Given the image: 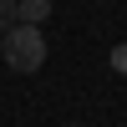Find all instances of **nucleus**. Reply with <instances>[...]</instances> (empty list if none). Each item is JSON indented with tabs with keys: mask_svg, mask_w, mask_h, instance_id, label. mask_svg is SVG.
<instances>
[{
	"mask_svg": "<svg viewBox=\"0 0 127 127\" xmlns=\"http://www.w3.org/2000/svg\"><path fill=\"white\" fill-rule=\"evenodd\" d=\"M46 15H51V0H15V20L26 26H41Z\"/></svg>",
	"mask_w": 127,
	"mask_h": 127,
	"instance_id": "2",
	"label": "nucleus"
},
{
	"mask_svg": "<svg viewBox=\"0 0 127 127\" xmlns=\"http://www.w3.org/2000/svg\"><path fill=\"white\" fill-rule=\"evenodd\" d=\"M71 127H81V122H71Z\"/></svg>",
	"mask_w": 127,
	"mask_h": 127,
	"instance_id": "5",
	"label": "nucleus"
},
{
	"mask_svg": "<svg viewBox=\"0 0 127 127\" xmlns=\"http://www.w3.org/2000/svg\"><path fill=\"white\" fill-rule=\"evenodd\" d=\"M0 56H5L10 71H41L46 66V36H41V26H26V20H15L10 31H0Z\"/></svg>",
	"mask_w": 127,
	"mask_h": 127,
	"instance_id": "1",
	"label": "nucleus"
},
{
	"mask_svg": "<svg viewBox=\"0 0 127 127\" xmlns=\"http://www.w3.org/2000/svg\"><path fill=\"white\" fill-rule=\"evenodd\" d=\"M15 26V0H0V31Z\"/></svg>",
	"mask_w": 127,
	"mask_h": 127,
	"instance_id": "3",
	"label": "nucleus"
},
{
	"mask_svg": "<svg viewBox=\"0 0 127 127\" xmlns=\"http://www.w3.org/2000/svg\"><path fill=\"white\" fill-rule=\"evenodd\" d=\"M112 71H122V76H127V41H122V46H112Z\"/></svg>",
	"mask_w": 127,
	"mask_h": 127,
	"instance_id": "4",
	"label": "nucleus"
}]
</instances>
